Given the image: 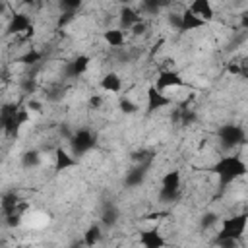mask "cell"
<instances>
[{
	"label": "cell",
	"mask_w": 248,
	"mask_h": 248,
	"mask_svg": "<svg viewBox=\"0 0 248 248\" xmlns=\"http://www.w3.org/2000/svg\"><path fill=\"white\" fill-rule=\"evenodd\" d=\"M211 172L217 174L219 186L227 188L231 182L242 178L248 172V165L238 155H223L221 159L215 161V165L211 167Z\"/></svg>",
	"instance_id": "1"
},
{
	"label": "cell",
	"mask_w": 248,
	"mask_h": 248,
	"mask_svg": "<svg viewBox=\"0 0 248 248\" xmlns=\"http://www.w3.org/2000/svg\"><path fill=\"white\" fill-rule=\"evenodd\" d=\"M246 227H248V213H238V215L227 217L221 221V231L217 232L213 242H217V240H240L244 236Z\"/></svg>",
	"instance_id": "2"
},
{
	"label": "cell",
	"mask_w": 248,
	"mask_h": 248,
	"mask_svg": "<svg viewBox=\"0 0 248 248\" xmlns=\"http://www.w3.org/2000/svg\"><path fill=\"white\" fill-rule=\"evenodd\" d=\"M217 141L225 151H231L246 141V132L238 124H223L217 130Z\"/></svg>",
	"instance_id": "3"
},
{
	"label": "cell",
	"mask_w": 248,
	"mask_h": 248,
	"mask_svg": "<svg viewBox=\"0 0 248 248\" xmlns=\"http://www.w3.org/2000/svg\"><path fill=\"white\" fill-rule=\"evenodd\" d=\"M68 141H70V149L76 157H81V155L89 153L97 143V140H95V136L91 134L89 128H78L76 132H72V138Z\"/></svg>",
	"instance_id": "4"
},
{
	"label": "cell",
	"mask_w": 248,
	"mask_h": 248,
	"mask_svg": "<svg viewBox=\"0 0 248 248\" xmlns=\"http://www.w3.org/2000/svg\"><path fill=\"white\" fill-rule=\"evenodd\" d=\"M180 194V170L172 169L161 178V190H159V202L169 203L174 202Z\"/></svg>",
	"instance_id": "5"
},
{
	"label": "cell",
	"mask_w": 248,
	"mask_h": 248,
	"mask_svg": "<svg viewBox=\"0 0 248 248\" xmlns=\"http://www.w3.org/2000/svg\"><path fill=\"white\" fill-rule=\"evenodd\" d=\"M169 105H172V99L167 97L159 87H155V85L147 87V101H145V112L147 114H153V112H157Z\"/></svg>",
	"instance_id": "6"
},
{
	"label": "cell",
	"mask_w": 248,
	"mask_h": 248,
	"mask_svg": "<svg viewBox=\"0 0 248 248\" xmlns=\"http://www.w3.org/2000/svg\"><path fill=\"white\" fill-rule=\"evenodd\" d=\"M153 161V159H151ZM151 161H143V163H136L124 176V186L126 188H136L140 184H143L145 176H147V170L151 167Z\"/></svg>",
	"instance_id": "7"
},
{
	"label": "cell",
	"mask_w": 248,
	"mask_h": 248,
	"mask_svg": "<svg viewBox=\"0 0 248 248\" xmlns=\"http://www.w3.org/2000/svg\"><path fill=\"white\" fill-rule=\"evenodd\" d=\"M17 110H19L17 105H4L2 107L0 124H2V128H4V132L8 136L17 134V130H19V126H17Z\"/></svg>",
	"instance_id": "8"
},
{
	"label": "cell",
	"mask_w": 248,
	"mask_h": 248,
	"mask_svg": "<svg viewBox=\"0 0 248 248\" xmlns=\"http://www.w3.org/2000/svg\"><path fill=\"white\" fill-rule=\"evenodd\" d=\"M182 85H186V81L174 70H161L159 76H157V79H155V87H159L161 91L170 89V87H182Z\"/></svg>",
	"instance_id": "9"
},
{
	"label": "cell",
	"mask_w": 248,
	"mask_h": 248,
	"mask_svg": "<svg viewBox=\"0 0 248 248\" xmlns=\"http://www.w3.org/2000/svg\"><path fill=\"white\" fill-rule=\"evenodd\" d=\"M89 62H91V58L87 54H78L76 58H72L66 64V68H64L66 78H78V76H81L89 68Z\"/></svg>",
	"instance_id": "10"
},
{
	"label": "cell",
	"mask_w": 248,
	"mask_h": 248,
	"mask_svg": "<svg viewBox=\"0 0 248 248\" xmlns=\"http://www.w3.org/2000/svg\"><path fill=\"white\" fill-rule=\"evenodd\" d=\"M207 25V21L205 19H202L200 16H196L190 8H186L184 12H182V23H180V33H186V31H194V29H202V27H205Z\"/></svg>",
	"instance_id": "11"
},
{
	"label": "cell",
	"mask_w": 248,
	"mask_h": 248,
	"mask_svg": "<svg viewBox=\"0 0 248 248\" xmlns=\"http://www.w3.org/2000/svg\"><path fill=\"white\" fill-rule=\"evenodd\" d=\"M72 155H74V153H68V151L62 149V147H56V149H54V170H56V172H62V170H66V169L76 167L78 161H76Z\"/></svg>",
	"instance_id": "12"
},
{
	"label": "cell",
	"mask_w": 248,
	"mask_h": 248,
	"mask_svg": "<svg viewBox=\"0 0 248 248\" xmlns=\"http://www.w3.org/2000/svg\"><path fill=\"white\" fill-rule=\"evenodd\" d=\"M29 27H31V19H29V16L17 12V14L12 16V19H10V23H8V33H12V35L27 33Z\"/></svg>",
	"instance_id": "13"
},
{
	"label": "cell",
	"mask_w": 248,
	"mask_h": 248,
	"mask_svg": "<svg viewBox=\"0 0 248 248\" xmlns=\"http://www.w3.org/2000/svg\"><path fill=\"white\" fill-rule=\"evenodd\" d=\"M140 244L145 248H161L165 246V238L161 236V232L157 229H147L140 232Z\"/></svg>",
	"instance_id": "14"
},
{
	"label": "cell",
	"mask_w": 248,
	"mask_h": 248,
	"mask_svg": "<svg viewBox=\"0 0 248 248\" xmlns=\"http://www.w3.org/2000/svg\"><path fill=\"white\" fill-rule=\"evenodd\" d=\"M118 21H120V27H122V29H132L138 21H141V16H140V12H136L134 8H130V6H122Z\"/></svg>",
	"instance_id": "15"
},
{
	"label": "cell",
	"mask_w": 248,
	"mask_h": 248,
	"mask_svg": "<svg viewBox=\"0 0 248 248\" xmlns=\"http://www.w3.org/2000/svg\"><path fill=\"white\" fill-rule=\"evenodd\" d=\"M99 85H101V89L107 91V93H120V89H122V79H120L118 74L108 72V74H105V76L101 78Z\"/></svg>",
	"instance_id": "16"
},
{
	"label": "cell",
	"mask_w": 248,
	"mask_h": 248,
	"mask_svg": "<svg viewBox=\"0 0 248 248\" xmlns=\"http://www.w3.org/2000/svg\"><path fill=\"white\" fill-rule=\"evenodd\" d=\"M190 10H192L196 16H200L202 19H205L207 23L213 19V8H211V2H209V0H194V2L190 4Z\"/></svg>",
	"instance_id": "17"
},
{
	"label": "cell",
	"mask_w": 248,
	"mask_h": 248,
	"mask_svg": "<svg viewBox=\"0 0 248 248\" xmlns=\"http://www.w3.org/2000/svg\"><path fill=\"white\" fill-rule=\"evenodd\" d=\"M174 0H141V12L149 16H157L165 8H169Z\"/></svg>",
	"instance_id": "18"
},
{
	"label": "cell",
	"mask_w": 248,
	"mask_h": 248,
	"mask_svg": "<svg viewBox=\"0 0 248 248\" xmlns=\"http://www.w3.org/2000/svg\"><path fill=\"white\" fill-rule=\"evenodd\" d=\"M118 217H120L118 209H116L112 203H107V205L103 207V213H101V225H103L105 229H112V227L118 223Z\"/></svg>",
	"instance_id": "19"
},
{
	"label": "cell",
	"mask_w": 248,
	"mask_h": 248,
	"mask_svg": "<svg viewBox=\"0 0 248 248\" xmlns=\"http://www.w3.org/2000/svg\"><path fill=\"white\" fill-rule=\"evenodd\" d=\"M101 236H103L101 225H99V223H91V225L87 227V231L83 232V244H85V246H93V244H97V242L101 240Z\"/></svg>",
	"instance_id": "20"
},
{
	"label": "cell",
	"mask_w": 248,
	"mask_h": 248,
	"mask_svg": "<svg viewBox=\"0 0 248 248\" xmlns=\"http://www.w3.org/2000/svg\"><path fill=\"white\" fill-rule=\"evenodd\" d=\"M2 215H8V213H14L17 211V205H19V198L16 192H6L2 196Z\"/></svg>",
	"instance_id": "21"
},
{
	"label": "cell",
	"mask_w": 248,
	"mask_h": 248,
	"mask_svg": "<svg viewBox=\"0 0 248 248\" xmlns=\"http://www.w3.org/2000/svg\"><path fill=\"white\" fill-rule=\"evenodd\" d=\"M103 39L108 43V46H114V48H118V46L124 45V33H122V29H107L103 33Z\"/></svg>",
	"instance_id": "22"
},
{
	"label": "cell",
	"mask_w": 248,
	"mask_h": 248,
	"mask_svg": "<svg viewBox=\"0 0 248 248\" xmlns=\"http://www.w3.org/2000/svg\"><path fill=\"white\" fill-rule=\"evenodd\" d=\"M39 163H41V153L37 149H29L21 155V165L25 169H35V167H39Z\"/></svg>",
	"instance_id": "23"
},
{
	"label": "cell",
	"mask_w": 248,
	"mask_h": 248,
	"mask_svg": "<svg viewBox=\"0 0 248 248\" xmlns=\"http://www.w3.org/2000/svg\"><path fill=\"white\" fill-rule=\"evenodd\" d=\"M221 221V215L219 213H213V211H207L202 219H200V227L202 231H207V229H213L217 223Z\"/></svg>",
	"instance_id": "24"
},
{
	"label": "cell",
	"mask_w": 248,
	"mask_h": 248,
	"mask_svg": "<svg viewBox=\"0 0 248 248\" xmlns=\"http://www.w3.org/2000/svg\"><path fill=\"white\" fill-rule=\"evenodd\" d=\"M41 58H43V52H39V50L31 48V50H27V52L19 58V62H21V64H25V66H33V64L41 62Z\"/></svg>",
	"instance_id": "25"
},
{
	"label": "cell",
	"mask_w": 248,
	"mask_h": 248,
	"mask_svg": "<svg viewBox=\"0 0 248 248\" xmlns=\"http://www.w3.org/2000/svg\"><path fill=\"white\" fill-rule=\"evenodd\" d=\"M118 108H120V112H124V114H134V112H138V105H136L134 101H130L128 97H120V99H118Z\"/></svg>",
	"instance_id": "26"
},
{
	"label": "cell",
	"mask_w": 248,
	"mask_h": 248,
	"mask_svg": "<svg viewBox=\"0 0 248 248\" xmlns=\"http://www.w3.org/2000/svg\"><path fill=\"white\" fill-rule=\"evenodd\" d=\"M81 2L83 0H58L62 12H78V8L81 6Z\"/></svg>",
	"instance_id": "27"
},
{
	"label": "cell",
	"mask_w": 248,
	"mask_h": 248,
	"mask_svg": "<svg viewBox=\"0 0 248 248\" xmlns=\"http://www.w3.org/2000/svg\"><path fill=\"white\" fill-rule=\"evenodd\" d=\"M167 21H169V25H170L172 29H176V31H180V23H182V14H176V12H170V14H169V17H167Z\"/></svg>",
	"instance_id": "28"
},
{
	"label": "cell",
	"mask_w": 248,
	"mask_h": 248,
	"mask_svg": "<svg viewBox=\"0 0 248 248\" xmlns=\"http://www.w3.org/2000/svg\"><path fill=\"white\" fill-rule=\"evenodd\" d=\"M19 87H21L23 93H33L37 85H35V79H33V78H23L21 83H19Z\"/></svg>",
	"instance_id": "29"
},
{
	"label": "cell",
	"mask_w": 248,
	"mask_h": 248,
	"mask_svg": "<svg viewBox=\"0 0 248 248\" xmlns=\"http://www.w3.org/2000/svg\"><path fill=\"white\" fill-rule=\"evenodd\" d=\"M74 16H76V12H62L60 17H58V21H56V25H58V27H66V25L74 19Z\"/></svg>",
	"instance_id": "30"
},
{
	"label": "cell",
	"mask_w": 248,
	"mask_h": 248,
	"mask_svg": "<svg viewBox=\"0 0 248 248\" xmlns=\"http://www.w3.org/2000/svg\"><path fill=\"white\" fill-rule=\"evenodd\" d=\"M25 107H27L31 112H43V103H41V101H37V99H29Z\"/></svg>",
	"instance_id": "31"
},
{
	"label": "cell",
	"mask_w": 248,
	"mask_h": 248,
	"mask_svg": "<svg viewBox=\"0 0 248 248\" xmlns=\"http://www.w3.org/2000/svg\"><path fill=\"white\" fill-rule=\"evenodd\" d=\"M101 105H103V97L101 95H91L89 97V103H87L89 108H101Z\"/></svg>",
	"instance_id": "32"
},
{
	"label": "cell",
	"mask_w": 248,
	"mask_h": 248,
	"mask_svg": "<svg viewBox=\"0 0 248 248\" xmlns=\"http://www.w3.org/2000/svg\"><path fill=\"white\" fill-rule=\"evenodd\" d=\"M227 72L231 76H240V62H229L227 64Z\"/></svg>",
	"instance_id": "33"
},
{
	"label": "cell",
	"mask_w": 248,
	"mask_h": 248,
	"mask_svg": "<svg viewBox=\"0 0 248 248\" xmlns=\"http://www.w3.org/2000/svg\"><path fill=\"white\" fill-rule=\"evenodd\" d=\"M130 31H132L134 35H141V33H145V21H143V19H141V21H138Z\"/></svg>",
	"instance_id": "34"
},
{
	"label": "cell",
	"mask_w": 248,
	"mask_h": 248,
	"mask_svg": "<svg viewBox=\"0 0 248 248\" xmlns=\"http://www.w3.org/2000/svg\"><path fill=\"white\" fill-rule=\"evenodd\" d=\"M240 78H246L248 79V58L240 60Z\"/></svg>",
	"instance_id": "35"
},
{
	"label": "cell",
	"mask_w": 248,
	"mask_h": 248,
	"mask_svg": "<svg viewBox=\"0 0 248 248\" xmlns=\"http://www.w3.org/2000/svg\"><path fill=\"white\" fill-rule=\"evenodd\" d=\"M240 27L244 31H248V12H242V16H240Z\"/></svg>",
	"instance_id": "36"
},
{
	"label": "cell",
	"mask_w": 248,
	"mask_h": 248,
	"mask_svg": "<svg viewBox=\"0 0 248 248\" xmlns=\"http://www.w3.org/2000/svg\"><path fill=\"white\" fill-rule=\"evenodd\" d=\"M118 2H122V4L126 6V4H130V2H136V0H118Z\"/></svg>",
	"instance_id": "37"
}]
</instances>
